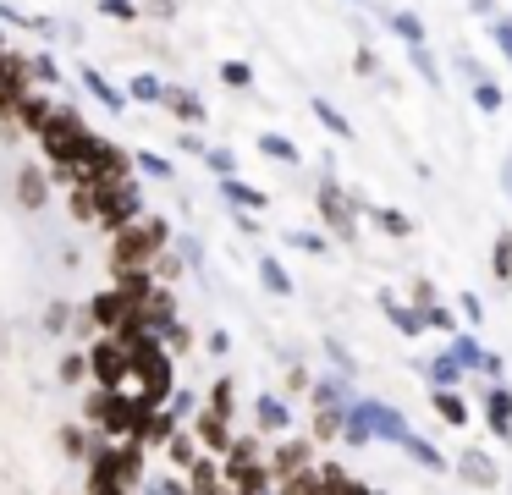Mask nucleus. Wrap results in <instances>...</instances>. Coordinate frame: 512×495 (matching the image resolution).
Instances as JSON below:
<instances>
[{
    "label": "nucleus",
    "mask_w": 512,
    "mask_h": 495,
    "mask_svg": "<svg viewBox=\"0 0 512 495\" xmlns=\"http://www.w3.org/2000/svg\"><path fill=\"white\" fill-rule=\"evenodd\" d=\"M166 220L160 215H138L133 226H122L116 231V253H111V264H116V275L122 281H144L149 275V264L160 259V248H166Z\"/></svg>",
    "instance_id": "obj_1"
},
{
    "label": "nucleus",
    "mask_w": 512,
    "mask_h": 495,
    "mask_svg": "<svg viewBox=\"0 0 512 495\" xmlns=\"http://www.w3.org/2000/svg\"><path fill=\"white\" fill-rule=\"evenodd\" d=\"M89 418H100L105 435L138 440V429H144L149 407L138 402V396H127V391H94V396H89Z\"/></svg>",
    "instance_id": "obj_2"
},
{
    "label": "nucleus",
    "mask_w": 512,
    "mask_h": 495,
    "mask_svg": "<svg viewBox=\"0 0 512 495\" xmlns=\"http://www.w3.org/2000/svg\"><path fill=\"white\" fill-rule=\"evenodd\" d=\"M144 479V446L138 440H122L116 451H94V468H89V490H100V484H111V490H127V484Z\"/></svg>",
    "instance_id": "obj_3"
},
{
    "label": "nucleus",
    "mask_w": 512,
    "mask_h": 495,
    "mask_svg": "<svg viewBox=\"0 0 512 495\" xmlns=\"http://www.w3.org/2000/svg\"><path fill=\"white\" fill-rule=\"evenodd\" d=\"M89 187V182H83ZM94 193V220H100V226H111V231H122V226H133L138 215H144V198H138V187L133 182H122V187H89Z\"/></svg>",
    "instance_id": "obj_4"
},
{
    "label": "nucleus",
    "mask_w": 512,
    "mask_h": 495,
    "mask_svg": "<svg viewBox=\"0 0 512 495\" xmlns=\"http://www.w3.org/2000/svg\"><path fill=\"white\" fill-rule=\"evenodd\" d=\"M314 209H320L325 220L336 226V237H353V215H358V198H347L342 187H336L331 165H320V193H314Z\"/></svg>",
    "instance_id": "obj_5"
},
{
    "label": "nucleus",
    "mask_w": 512,
    "mask_h": 495,
    "mask_svg": "<svg viewBox=\"0 0 512 495\" xmlns=\"http://www.w3.org/2000/svg\"><path fill=\"white\" fill-rule=\"evenodd\" d=\"M347 418H353L369 440H402V435H408V418H402L397 407H386V402H353V407H347Z\"/></svg>",
    "instance_id": "obj_6"
},
{
    "label": "nucleus",
    "mask_w": 512,
    "mask_h": 495,
    "mask_svg": "<svg viewBox=\"0 0 512 495\" xmlns=\"http://www.w3.org/2000/svg\"><path fill=\"white\" fill-rule=\"evenodd\" d=\"M83 363L94 369L100 391H122V385H127V347H122V341H111V336H105V341H100V347H94Z\"/></svg>",
    "instance_id": "obj_7"
},
{
    "label": "nucleus",
    "mask_w": 512,
    "mask_h": 495,
    "mask_svg": "<svg viewBox=\"0 0 512 495\" xmlns=\"http://www.w3.org/2000/svg\"><path fill=\"white\" fill-rule=\"evenodd\" d=\"M83 132H89V127H83L78 110H50V121L39 127V138H45V154H50V160H61V154H67L72 143L83 138Z\"/></svg>",
    "instance_id": "obj_8"
},
{
    "label": "nucleus",
    "mask_w": 512,
    "mask_h": 495,
    "mask_svg": "<svg viewBox=\"0 0 512 495\" xmlns=\"http://www.w3.org/2000/svg\"><path fill=\"white\" fill-rule=\"evenodd\" d=\"M265 473H270V484H287V479H298V473H309V440H287V446L265 462Z\"/></svg>",
    "instance_id": "obj_9"
},
{
    "label": "nucleus",
    "mask_w": 512,
    "mask_h": 495,
    "mask_svg": "<svg viewBox=\"0 0 512 495\" xmlns=\"http://www.w3.org/2000/svg\"><path fill=\"white\" fill-rule=\"evenodd\" d=\"M28 94V61L12 50H0V110H12Z\"/></svg>",
    "instance_id": "obj_10"
},
{
    "label": "nucleus",
    "mask_w": 512,
    "mask_h": 495,
    "mask_svg": "<svg viewBox=\"0 0 512 495\" xmlns=\"http://www.w3.org/2000/svg\"><path fill=\"white\" fill-rule=\"evenodd\" d=\"M17 198H23V209H45L50 204V182H45L39 165H23V171H17Z\"/></svg>",
    "instance_id": "obj_11"
},
{
    "label": "nucleus",
    "mask_w": 512,
    "mask_h": 495,
    "mask_svg": "<svg viewBox=\"0 0 512 495\" xmlns=\"http://www.w3.org/2000/svg\"><path fill=\"white\" fill-rule=\"evenodd\" d=\"M78 72H83V88H89V94L100 99V105L111 110V116H122V105H127L122 88H111V83H105V72H94V66H78Z\"/></svg>",
    "instance_id": "obj_12"
},
{
    "label": "nucleus",
    "mask_w": 512,
    "mask_h": 495,
    "mask_svg": "<svg viewBox=\"0 0 512 495\" xmlns=\"http://www.w3.org/2000/svg\"><path fill=\"white\" fill-rule=\"evenodd\" d=\"M457 473H463L468 484H479V490H496V462H490L485 451H463V462H457Z\"/></svg>",
    "instance_id": "obj_13"
},
{
    "label": "nucleus",
    "mask_w": 512,
    "mask_h": 495,
    "mask_svg": "<svg viewBox=\"0 0 512 495\" xmlns=\"http://www.w3.org/2000/svg\"><path fill=\"white\" fill-rule=\"evenodd\" d=\"M221 193H226V204H237V209H248V215H259V209H270V198L259 193V187H248V182H237V176H226L221 182Z\"/></svg>",
    "instance_id": "obj_14"
},
{
    "label": "nucleus",
    "mask_w": 512,
    "mask_h": 495,
    "mask_svg": "<svg viewBox=\"0 0 512 495\" xmlns=\"http://www.w3.org/2000/svg\"><path fill=\"white\" fill-rule=\"evenodd\" d=\"M446 358L457 363V369H485V352H479V341L474 336H463V330H452V347H446Z\"/></svg>",
    "instance_id": "obj_15"
},
{
    "label": "nucleus",
    "mask_w": 512,
    "mask_h": 495,
    "mask_svg": "<svg viewBox=\"0 0 512 495\" xmlns=\"http://www.w3.org/2000/svg\"><path fill=\"white\" fill-rule=\"evenodd\" d=\"M397 446L408 451V457L419 462V468H430V473H441V468H446V457H441V451H435V446H430V440H424V435H413V429H408V435L397 440Z\"/></svg>",
    "instance_id": "obj_16"
},
{
    "label": "nucleus",
    "mask_w": 512,
    "mask_h": 495,
    "mask_svg": "<svg viewBox=\"0 0 512 495\" xmlns=\"http://www.w3.org/2000/svg\"><path fill=\"white\" fill-rule=\"evenodd\" d=\"M485 418H490V429H496V435H507V440H512V396L501 391V385L485 396Z\"/></svg>",
    "instance_id": "obj_17"
},
{
    "label": "nucleus",
    "mask_w": 512,
    "mask_h": 495,
    "mask_svg": "<svg viewBox=\"0 0 512 495\" xmlns=\"http://www.w3.org/2000/svg\"><path fill=\"white\" fill-rule=\"evenodd\" d=\"M259 154H265V160H276V165H298V160H303L298 143L281 138V132H259Z\"/></svg>",
    "instance_id": "obj_18"
},
{
    "label": "nucleus",
    "mask_w": 512,
    "mask_h": 495,
    "mask_svg": "<svg viewBox=\"0 0 512 495\" xmlns=\"http://www.w3.org/2000/svg\"><path fill=\"white\" fill-rule=\"evenodd\" d=\"M254 413H259V429H265V435H287V424H292V418H287V402H276V396H259Z\"/></svg>",
    "instance_id": "obj_19"
},
{
    "label": "nucleus",
    "mask_w": 512,
    "mask_h": 495,
    "mask_svg": "<svg viewBox=\"0 0 512 495\" xmlns=\"http://www.w3.org/2000/svg\"><path fill=\"white\" fill-rule=\"evenodd\" d=\"M160 99H166V105L177 110V116L188 121V127H193V121H204V99H199V94H188V88H166Z\"/></svg>",
    "instance_id": "obj_20"
},
{
    "label": "nucleus",
    "mask_w": 512,
    "mask_h": 495,
    "mask_svg": "<svg viewBox=\"0 0 512 495\" xmlns=\"http://www.w3.org/2000/svg\"><path fill=\"white\" fill-rule=\"evenodd\" d=\"M380 303H386V314H391V325H397L402 330V336H424V319H419V308H402L397 303V297H380Z\"/></svg>",
    "instance_id": "obj_21"
},
{
    "label": "nucleus",
    "mask_w": 512,
    "mask_h": 495,
    "mask_svg": "<svg viewBox=\"0 0 512 495\" xmlns=\"http://www.w3.org/2000/svg\"><path fill=\"white\" fill-rule=\"evenodd\" d=\"M391 33H397L408 50H419L424 44V22H419V11H391Z\"/></svg>",
    "instance_id": "obj_22"
},
{
    "label": "nucleus",
    "mask_w": 512,
    "mask_h": 495,
    "mask_svg": "<svg viewBox=\"0 0 512 495\" xmlns=\"http://www.w3.org/2000/svg\"><path fill=\"white\" fill-rule=\"evenodd\" d=\"M199 440H204L210 451H226V446H232V429H226V418L199 413Z\"/></svg>",
    "instance_id": "obj_23"
},
{
    "label": "nucleus",
    "mask_w": 512,
    "mask_h": 495,
    "mask_svg": "<svg viewBox=\"0 0 512 495\" xmlns=\"http://www.w3.org/2000/svg\"><path fill=\"white\" fill-rule=\"evenodd\" d=\"M435 413H441L452 429H463V424H468V402H463L457 391H435Z\"/></svg>",
    "instance_id": "obj_24"
},
{
    "label": "nucleus",
    "mask_w": 512,
    "mask_h": 495,
    "mask_svg": "<svg viewBox=\"0 0 512 495\" xmlns=\"http://www.w3.org/2000/svg\"><path fill=\"white\" fill-rule=\"evenodd\" d=\"M259 281H265L276 297H287V292H292V275L276 264V253H265V259H259Z\"/></svg>",
    "instance_id": "obj_25"
},
{
    "label": "nucleus",
    "mask_w": 512,
    "mask_h": 495,
    "mask_svg": "<svg viewBox=\"0 0 512 495\" xmlns=\"http://www.w3.org/2000/svg\"><path fill=\"white\" fill-rule=\"evenodd\" d=\"M12 110H17V116H23V127H34V132L45 127V121H50V105H45V99H39V94H23V99H17Z\"/></svg>",
    "instance_id": "obj_26"
},
{
    "label": "nucleus",
    "mask_w": 512,
    "mask_h": 495,
    "mask_svg": "<svg viewBox=\"0 0 512 495\" xmlns=\"http://www.w3.org/2000/svg\"><path fill=\"white\" fill-rule=\"evenodd\" d=\"M314 116H320V121H325V127H331V132H336V138H353V121H347V116H342V110H336V105H331V99H314Z\"/></svg>",
    "instance_id": "obj_27"
},
{
    "label": "nucleus",
    "mask_w": 512,
    "mask_h": 495,
    "mask_svg": "<svg viewBox=\"0 0 512 495\" xmlns=\"http://www.w3.org/2000/svg\"><path fill=\"white\" fill-rule=\"evenodd\" d=\"M171 462H177V468H193V462H199V446H193V435H182V429H171Z\"/></svg>",
    "instance_id": "obj_28"
},
{
    "label": "nucleus",
    "mask_w": 512,
    "mask_h": 495,
    "mask_svg": "<svg viewBox=\"0 0 512 495\" xmlns=\"http://www.w3.org/2000/svg\"><path fill=\"white\" fill-rule=\"evenodd\" d=\"M430 380H435V391H452V385L463 380V369H457V363L441 352V358H430Z\"/></svg>",
    "instance_id": "obj_29"
},
{
    "label": "nucleus",
    "mask_w": 512,
    "mask_h": 495,
    "mask_svg": "<svg viewBox=\"0 0 512 495\" xmlns=\"http://www.w3.org/2000/svg\"><path fill=\"white\" fill-rule=\"evenodd\" d=\"M501 99H507V94H501V83H490V77H479V83H474V105L485 110V116H496Z\"/></svg>",
    "instance_id": "obj_30"
},
{
    "label": "nucleus",
    "mask_w": 512,
    "mask_h": 495,
    "mask_svg": "<svg viewBox=\"0 0 512 495\" xmlns=\"http://www.w3.org/2000/svg\"><path fill=\"white\" fill-rule=\"evenodd\" d=\"M342 418H347V407H314V435H342Z\"/></svg>",
    "instance_id": "obj_31"
},
{
    "label": "nucleus",
    "mask_w": 512,
    "mask_h": 495,
    "mask_svg": "<svg viewBox=\"0 0 512 495\" xmlns=\"http://www.w3.org/2000/svg\"><path fill=\"white\" fill-rule=\"evenodd\" d=\"M369 215H375V226L386 231V237H408V215H397V209H375V204H364Z\"/></svg>",
    "instance_id": "obj_32"
},
{
    "label": "nucleus",
    "mask_w": 512,
    "mask_h": 495,
    "mask_svg": "<svg viewBox=\"0 0 512 495\" xmlns=\"http://www.w3.org/2000/svg\"><path fill=\"white\" fill-rule=\"evenodd\" d=\"M127 94H133V99H144V105H149V99H160V94H166V83H160L155 72H138V77H133V88H127Z\"/></svg>",
    "instance_id": "obj_33"
},
{
    "label": "nucleus",
    "mask_w": 512,
    "mask_h": 495,
    "mask_svg": "<svg viewBox=\"0 0 512 495\" xmlns=\"http://www.w3.org/2000/svg\"><path fill=\"white\" fill-rule=\"evenodd\" d=\"M204 165H210L221 182H226V176H237V154L232 149H204Z\"/></svg>",
    "instance_id": "obj_34"
},
{
    "label": "nucleus",
    "mask_w": 512,
    "mask_h": 495,
    "mask_svg": "<svg viewBox=\"0 0 512 495\" xmlns=\"http://www.w3.org/2000/svg\"><path fill=\"white\" fill-rule=\"evenodd\" d=\"M221 83L226 88H248V83H254V66H248V61H226L221 66Z\"/></svg>",
    "instance_id": "obj_35"
},
{
    "label": "nucleus",
    "mask_w": 512,
    "mask_h": 495,
    "mask_svg": "<svg viewBox=\"0 0 512 495\" xmlns=\"http://www.w3.org/2000/svg\"><path fill=\"white\" fill-rule=\"evenodd\" d=\"M419 319H424V330H457V319H452V308H441V303H430V308H419Z\"/></svg>",
    "instance_id": "obj_36"
},
{
    "label": "nucleus",
    "mask_w": 512,
    "mask_h": 495,
    "mask_svg": "<svg viewBox=\"0 0 512 495\" xmlns=\"http://www.w3.org/2000/svg\"><path fill=\"white\" fill-rule=\"evenodd\" d=\"M490 39H496V50L512 61V17H490Z\"/></svg>",
    "instance_id": "obj_37"
},
{
    "label": "nucleus",
    "mask_w": 512,
    "mask_h": 495,
    "mask_svg": "<svg viewBox=\"0 0 512 495\" xmlns=\"http://www.w3.org/2000/svg\"><path fill=\"white\" fill-rule=\"evenodd\" d=\"M232 402H237V396H232V380H221V385H215V396H210V413H215V418H232Z\"/></svg>",
    "instance_id": "obj_38"
},
{
    "label": "nucleus",
    "mask_w": 512,
    "mask_h": 495,
    "mask_svg": "<svg viewBox=\"0 0 512 495\" xmlns=\"http://www.w3.org/2000/svg\"><path fill=\"white\" fill-rule=\"evenodd\" d=\"M133 165H138V171H149V176H160V182H166V176H171V160H160V154H133Z\"/></svg>",
    "instance_id": "obj_39"
},
{
    "label": "nucleus",
    "mask_w": 512,
    "mask_h": 495,
    "mask_svg": "<svg viewBox=\"0 0 512 495\" xmlns=\"http://www.w3.org/2000/svg\"><path fill=\"white\" fill-rule=\"evenodd\" d=\"M490 264H496V275H512V237H507V231L496 237V253H490Z\"/></svg>",
    "instance_id": "obj_40"
},
{
    "label": "nucleus",
    "mask_w": 512,
    "mask_h": 495,
    "mask_svg": "<svg viewBox=\"0 0 512 495\" xmlns=\"http://www.w3.org/2000/svg\"><path fill=\"white\" fill-rule=\"evenodd\" d=\"M287 242H292V248H303V253H325L320 231H287Z\"/></svg>",
    "instance_id": "obj_41"
},
{
    "label": "nucleus",
    "mask_w": 512,
    "mask_h": 495,
    "mask_svg": "<svg viewBox=\"0 0 512 495\" xmlns=\"http://www.w3.org/2000/svg\"><path fill=\"white\" fill-rule=\"evenodd\" d=\"M413 72H419L424 83H441V72H435V61H430V50H424V44L413 50Z\"/></svg>",
    "instance_id": "obj_42"
},
{
    "label": "nucleus",
    "mask_w": 512,
    "mask_h": 495,
    "mask_svg": "<svg viewBox=\"0 0 512 495\" xmlns=\"http://www.w3.org/2000/svg\"><path fill=\"white\" fill-rule=\"evenodd\" d=\"M28 77H39V83H56V61H50V55H39V61H28Z\"/></svg>",
    "instance_id": "obj_43"
},
{
    "label": "nucleus",
    "mask_w": 512,
    "mask_h": 495,
    "mask_svg": "<svg viewBox=\"0 0 512 495\" xmlns=\"http://www.w3.org/2000/svg\"><path fill=\"white\" fill-rule=\"evenodd\" d=\"M72 209H78V220H94V193L78 182V193H72Z\"/></svg>",
    "instance_id": "obj_44"
},
{
    "label": "nucleus",
    "mask_w": 512,
    "mask_h": 495,
    "mask_svg": "<svg viewBox=\"0 0 512 495\" xmlns=\"http://www.w3.org/2000/svg\"><path fill=\"white\" fill-rule=\"evenodd\" d=\"M61 325H67V303H50L45 308V330H61Z\"/></svg>",
    "instance_id": "obj_45"
},
{
    "label": "nucleus",
    "mask_w": 512,
    "mask_h": 495,
    "mask_svg": "<svg viewBox=\"0 0 512 495\" xmlns=\"http://www.w3.org/2000/svg\"><path fill=\"white\" fill-rule=\"evenodd\" d=\"M413 303L430 308V303H435V286H430V281H413Z\"/></svg>",
    "instance_id": "obj_46"
},
{
    "label": "nucleus",
    "mask_w": 512,
    "mask_h": 495,
    "mask_svg": "<svg viewBox=\"0 0 512 495\" xmlns=\"http://www.w3.org/2000/svg\"><path fill=\"white\" fill-rule=\"evenodd\" d=\"M83 369H89L83 358H67V363H61V380H83Z\"/></svg>",
    "instance_id": "obj_47"
},
{
    "label": "nucleus",
    "mask_w": 512,
    "mask_h": 495,
    "mask_svg": "<svg viewBox=\"0 0 512 495\" xmlns=\"http://www.w3.org/2000/svg\"><path fill=\"white\" fill-rule=\"evenodd\" d=\"M89 495H127V490H111V484H100V490H89Z\"/></svg>",
    "instance_id": "obj_48"
},
{
    "label": "nucleus",
    "mask_w": 512,
    "mask_h": 495,
    "mask_svg": "<svg viewBox=\"0 0 512 495\" xmlns=\"http://www.w3.org/2000/svg\"><path fill=\"white\" fill-rule=\"evenodd\" d=\"M155 6H160V11H171V0H155Z\"/></svg>",
    "instance_id": "obj_49"
},
{
    "label": "nucleus",
    "mask_w": 512,
    "mask_h": 495,
    "mask_svg": "<svg viewBox=\"0 0 512 495\" xmlns=\"http://www.w3.org/2000/svg\"><path fill=\"white\" fill-rule=\"evenodd\" d=\"M221 495H226V490H221Z\"/></svg>",
    "instance_id": "obj_50"
}]
</instances>
